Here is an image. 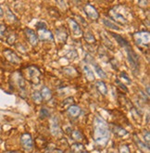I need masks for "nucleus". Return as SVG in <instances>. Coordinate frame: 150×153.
I'll return each mask as SVG.
<instances>
[{
    "label": "nucleus",
    "mask_w": 150,
    "mask_h": 153,
    "mask_svg": "<svg viewBox=\"0 0 150 153\" xmlns=\"http://www.w3.org/2000/svg\"><path fill=\"white\" fill-rule=\"evenodd\" d=\"M110 138V132L109 125L104 122L100 117H96L94 123V132L93 139L96 147L99 149H104L108 145Z\"/></svg>",
    "instance_id": "nucleus-1"
},
{
    "label": "nucleus",
    "mask_w": 150,
    "mask_h": 153,
    "mask_svg": "<svg viewBox=\"0 0 150 153\" xmlns=\"http://www.w3.org/2000/svg\"><path fill=\"white\" fill-rule=\"evenodd\" d=\"M25 77L33 85H38L41 82L42 73L36 66H29L25 69Z\"/></svg>",
    "instance_id": "nucleus-2"
},
{
    "label": "nucleus",
    "mask_w": 150,
    "mask_h": 153,
    "mask_svg": "<svg viewBox=\"0 0 150 153\" xmlns=\"http://www.w3.org/2000/svg\"><path fill=\"white\" fill-rule=\"evenodd\" d=\"M10 85L13 87H16L19 90L20 95L22 97L23 93H26V83H25V79L23 75L19 73V71H15L14 74L10 76Z\"/></svg>",
    "instance_id": "nucleus-3"
},
{
    "label": "nucleus",
    "mask_w": 150,
    "mask_h": 153,
    "mask_svg": "<svg viewBox=\"0 0 150 153\" xmlns=\"http://www.w3.org/2000/svg\"><path fill=\"white\" fill-rule=\"evenodd\" d=\"M133 39L136 46L139 47L141 49L142 48H149V39H150V34L147 31L143 32H136L133 33Z\"/></svg>",
    "instance_id": "nucleus-4"
},
{
    "label": "nucleus",
    "mask_w": 150,
    "mask_h": 153,
    "mask_svg": "<svg viewBox=\"0 0 150 153\" xmlns=\"http://www.w3.org/2000/svg\"><path fill=\"white\" fill-rule=\"evenodd\" d=\"M125 50L127 52L128 61H129L132 70H133V73L134 74H137L139 73V58H138V55L136 54V52L132 48V47L130 46V45L125 48Z\"/></svg>",
    "instance_id": "nucleus-5"
},
{
    "label": "nucleus",
    "mask_w": 150,
    "mask_h": 153,
    "mask_svg": "<svg viewBox=\"0 0 150 153\" xmlns=\"http://www.w3.org/2000/svg\"><path fill=\"white\" fill-rule=\"evenodd\" d=\"M37 27V36L38 39L43 41V42H51L53 43L55 41L54 35H53L52 32L47 29V25L46 23H42V26L39 24V22L36 24Z\"/></svg>",
    "instance_id": "nucleus-6"
},
{
    "label": "nucleus",
    "mask_w": 150,
    "mask_h": 153,
    "mask_svg": "<svg viewBox=\"0 0 150 153\" xmlns=\"http://www.w3.org/2000/svg\"><path fill=\"white\" fill-rule=\"evenodd\" d=\"M109 15L114 22L120 24V25H125V24L128 23L127 18H125L122 14H120L115 7L111 8V10H109Z\"/></svg>",
    "instance_id": "nucleus-7"
},
{
    "label": "nucleus",
    "mask_w": 150,
    "mask_h": 153,
    "mask_svg": "<svg viewBox=\"0 0 150 153\" xmlns=\"http://www.w3.org/2000/svg\"><path fill=\"white\" fill-rule=\"evenodd\" d=\"M3 55L6 58V59L12 64L18 65V64H20L21 61V59L11 49H5L3 51Z\"/></svg>",
    "instance_id": "nucleus-8"
},
{
    "label": "nucleus",
    "mask_w": 150,
    "mask_h": 153,
    "mask_svg": "<svg viewBox=\"0 0 150 153\" xmlns=\"http://www.w3.org/2000/svg\"><path fill=\"white\" fill-rule=\"evenodd\" d=\"M24 34L25 37L27 39V41L31 44V46L33 47H36L38 43H39V39L37 34L35 33V32L30 28H25L24 29Z\"/></svg>",
    "instance_id": "nucleus-9"
},
{
    "label": "nucleus",
    "mask_w": 150,
    "mask_h": 153,
    "mask_svg": "<svg viewBox=\"0 0 150 153\" xmlns=\"http://www.w3.org/2000/svg\"><path fill=\"white\" fill-rule=\"evenodd\" d=\"M21 144L22 148L27 150V151H30L33 149V138L31 137V134H28V133H25L23 134H21Z\"/></svg>",
    "instance_id": "nucleus-10"
},
{
    "label": "nucleus",
    "mask_w": 150,
    "mask_h": 153,
    "mask_svg": "<svg viewBox=\"0 0 150 153\" xmlns=\"http://www.w3.org/2000/svg\"><path fill=\"white\" fill-rule=\"evenodd\" d=\"M68 24H69L70 32L72 33L73 35H75V36H82L83 33V30L81 28L80 24H79L75 20L69 18V19L68 20Z\"/></svg>",
    "instance_id": "nucleus-11"
},
{
    "label": "nucleus",
    "mask_w": 150,
    "mask_h": 153,
    "mask_svg": "<svg viewBox=\"0 0 150 153\" xmlns=\"http://www.w3.org/2000/svg\"><path fill=\"white\" fill-rule=\"evenodd\" d=\"M83 10H84L86 16L89 18V19H91L93 21H98L99 19V13L94 6L90 5V4H86L83 7Z\"/></svg>",
    "instance_id": "nucleus-12"
},
{
    "label": "nucleus",
    "mask_w": 150,
    "mask_h": 153,
    "mask_svg": "<svg viewBox=\"0 0 150 153\" xmlns=\"http://www.w3.org/2000/svg\"><path fill=\"white\" fill-rule=\"evenodd\" d=\"M68 31L64 26H59L56 29V38L58 43L64 44L68 39Z\"/></svg>",
    "instance_id": "nucleus-13"
},
{
    "label": "nucleus",
    "mask_w": 150,
    "mask_h": 153,
    "mask_svg": "<svg viewBox=\"0 0 150 153\" xmlns=\"http://www.w3.org/2000/svg\"><path fill=\"white\" fill-rule=\"evenodd\" d=\"M50 132L54 137H58L59 134H61V130H60V126L59 123L58 122V119L56 117L52 119L51 123H50Z\"/></svg>",
    "instance_id": "nucleus-14"
},
{
    "label": "nucleus",
    "mask_w": 150,
    "mask_h": 153,
    "mask_svg": "<svg viewBox=\"0 0 150 153\" xmlns=\"http://www.w3.org/2000/svg\"><path fill=\"white\" fill-rule=\"evenodd\" d=\"M110 129L114 133V134H116L119 137H123L128 134V131L126 129L117 124H110Z\"/></svg>",
    "instance_id": "nucleus-15"
},
{
    "label": "nucleus",
    "mask_w": 150,
    "mask_h": 153,
    "mask_svg": "<svg viewBox=\"0 0 150 153\" xmlns=\"http://www.w3.org/2000/svg\"><path fill=\"white\" fill-rule=\"evenodd\" d=\"M134 141L135 142L136 146L138 147V149L143 151L144 153H149V146L146 145L145 142H142L140 140V138L136 136V134H134Z\"/></svg>",
    "instance_id": "nucleus-16"
},
{
    "label": "nucleus",
    "mask_w": 150,
    "mask_h": 153,
    "mask_svg": "<svg viewBox=\"0 0 150 153\" xmlns=\"http://www.w3.org/2000/svg\"><path fill=\"white\" fill-rule=\"evenodd\" d=\"M68 114L69 117H72V118H77V117L81 114V108L78 107L76 105H72L69 107L68 109Z\"/></svg>",
    "instance_id": "nucleus-17"
},
{
    "label": "nucleus",
    "mask_w": 150,
    "mask_h": 153,
    "mask_svg": "<svg viewBox=\"0 0 150 153\" xmlns=\"http://www.w3.org/2000/svg\"><path fill=\"white\" fill-rule=\"evenodd\" d=\"M70 137H72L73 140L82 143L84 140V136L83 134L80 131V130H73L70 133Z\"/></svg>",
    "instance_id": "nucleus-18"
},
{
    "label": "nucleus",
    "mask_w": 150,
    "mask_h": 153,
    "mask_svg": "<svg viewBox=\"0 0 150 153\" xmlns=\"http://www.w3.org/2000/svg\"><path fill=\"white\" fill-rule=\"evenodd\" d=\"M40 94L43 97V100H45L46 101H49L52 98V91L47 86H44L42 88Z\"/></svg>",
    "instance_id": "nucleus-19"
},
{
    "label": "nucleus",
    "mask_w": 150,
    "mask_h": 153,
    "mask_svg": "<svg viewBox=\"0 0 150 153\" xmlns=\"http://www.w3.org/2000/svg\"><path fill=\"white\" fill-rule=\"evenodd\" d=\"M83 150H85V147L83 144L80 142L74 143L70 146V151H72V153H80Z\"/></svg>",
    "instance_id": "nucleus-20"
},
{
    "label": "nucleus",
    "mask_w": 150,
    "mask_h": 153,
    "mask_svg": "<svg viewBox=\"0 0 150 153\" xmlns=\"http://www.w3.org/2000/svg\"><path fill=\"white\" fill-rule=\"evenodd\" d=\"M103 23H104V25L106 27H108V28H109V29L116 30V31H120V28L115 22H113L111 20L107 19V18H104V19H103Z\"/></svg>",
    "instance_id": "nucleus-21"
},
{
    "label": "nucleus",
    "mask_w": 150,
    "mask_h": 153,
    "mask_svg": "<svg viewBox=\"0 0 150 153\" xmlns=\"http://www.w3.org/2000/svg\"><path fill=\"white\" fill-rule=\"evenodd\" d=\"M111 35L116 39V41L119 43V45L120 47H122V48H126L127 46H129V42L125 39V38H123L122 36H120V35H119V34H115V33H111Z\"/></svg>",
    "instance_id": "nucleus-22"
},
{
    "label": "nucleus",
    "mask_w": 150,
    "mask_h": 153,
    "mask_svg": "<svg viewBox=\"0 0 150 153\" xmlns=\"http://www.w3.org/2000/svg\"><path fill=\"white\" fill-rule=\"evenodd\" d=\"M95 87H96V89H98V91L101 95L106 96V95L108 94V88H107V86H106L105 83L102 82V81H98V82H96Z\"/></svg>",
    "instance_id": "nucleus-23"
},
{
    "label": "nucleus",
    "mask_w": 150,
    "mask_h": 153,
    "mask_svg": "<svg viewBox=\"0 0 150 153\" xmlns=\"http://www.w3.org/2000/svg\"><path fill=\"white\" fill-rule=\"evenodd\" d=\"M83 35L84 41H85L87 44L92 45V44H95V36L93 35L92 33H90V32H86V33H83Z\"/></svg>",
    "instance_id": "nucleus-24"
},
{
    "label": "nucleus",
    "mask_w": 150,
    "mask_h": 153,
    "mask_svg": "<svg viewBox=\"0 0 150 153\" xmlns=\"http://www.w3.org/2000/svg\"><path fill=\"white\" fill-rule=\"evenodd\" d=\"M83 71H84V74H85V76H86V79L88 81H90V82H92V81L95 80V75H94V73L93 71L88 67V66H84L83 67Z\"/></svg>",
    "instance_id": "nucleus-25"
},
{
    "label": "nucleus",
    "mask_w": 150,
    "mask_h": 153,
    "mask_svg": "<svg viewBox=\"0 0 150 153\" xmlns=\"http://www.w3.org/2000/svg\"><path fill=\"white\" fill-rule=\"evenodd\" d=\"M32 100H33V102H34L35 104L39 105V104H41L42 101H43V97H42L40 92H38V91H34V92L32 94Z\"/></svg>",
    "instance_id": "nucleus-26"
},
{
    "label": "nucleus",
    "mask_w": 150,
    "mask_h": 153,
    "mask_svg": "<svg viewBox=\"0 0 150 153\" xmlns=\"http://www.w3.org/2000/svg\"><path fill=\"white\" fill-rule=\"evenodd\" d=\"M93 65H94V69H95V71H96V74H98L101 78H106V77H107V74L105 73V71L102 70V68H101L98 64L93 63Z\"/></svg>",
    "instance_id": "nucleus-27"
},
{
    "label": "nucleus",
    "mask_w": 150,
    "mask_h": 153,
    "mask_svg": "<svg viewBox=\"0 0 150 153\" xmlns=\"http://www.w3.org/2000/svg\"><path fill=\"white\" fill-rule=\"evenodd\" d=\"M7 34V26L5 24H1L0 23V39L4 40Z\"/></svg>",
    "instance_id": "nucleus-28"
},
{
    "label": "nucleus",
    "mask_w": 150,
    "mask_h": 153,
    "mask_svg": "<svg viewBox=\"0 0 150 153\" xmlns=\"http://www.w3.org/2000/svg\"><path fill=\"white\" fill-rule=\"evenodd\" d=\"M119 153H131L130 148L127 144H120L119 146Z\"/></svg>",
    "instance_id": "nucleus-29"
},
{
    "label": "nucleus",
    "mask_w": 150,
    "mask_h": 153,
    "mask_svg": "<svg viewBox=\"0 0 150 153\" xmlns=\"http://www.w3.org/2000/svg\"><path fill=\"white\" fill-rule=\"evenodd\" d=\"M131 112H132V116H133V118L135 120V121H140L141 120V114L138 112V111L136 109H134V108L133 107L131 109Z\"/></svg>",
    "instance_id": "nucleus-30"
},
{
    "label": "nucleus",
    "mask_w": 150,
    "mask_h": 153,
    "mask_svg": "<svg viewBox=\"0 0 150 153\" xmlns=\"http://www.w3.org/2000/svg\"><path fill=\"white\" fill-rule=\"evenodd\" d=\"M120 80L122 81V84H131V79L129 78V76L127 75V74L126 73H120Z\"/></svg>",
    "instance_id": "nucleus-31"
},
{
    "label": "nucleus",
    "mask_w": 150,
    "mask_h": 153,
    "mask_svg": "<svg viewBox=\"0 0 150 153\" xmlns=\"http://www.w3.org/2000/svg\"><path fill=\"white\" fill-rule=\"evenodd\" d=\"M15 42H16V34H15L14 33H10V34L7 36V43L8 45H10V46H12V45L15 44Z\"/></svg>",
    "instance_id": "nucleus-32"
},
{
    "label": "nucleus",
    "mask_w": 150,
    "mask_h": 153,
    "mask_svg": "<svg viewBox=\"0 0 150 153\" xmlns=\"http://www.w3.org/2000/svg\"><path fill=\"white\" fill-rule=\"evenodd\" d=\"M40 140H41L40 143H39V142H35V145H36L37 148H39V149H44V148H46V147L47 146V143L46 139L44 138V137H40Z\"/></svg>",
    "instance_id": "nucleus-33"
},
{
    "label": "nucleus",
    "mask_w": 150,
    "mask_h": 153,
    "mask_svg": "<svg viewBox=\"0 0 150 153\" xmlns=\"http://www.w3.org/2000/svg\"><path fill=\"white\" fill-rule=\"evenodd\" d=\"M47 117H49L48 110L46 109V108H42L41 111H40V118L41 119H46V118H47Z\"/></svg>",
    "instance_id": "nucleus-34"
},
{
    "label": "nucleus",
    "mask_w": 150,
    "mask_h": 153,
    "mask_svg": "<svg viewBox=\"0 0 150 153\" xmlns=\"http://www.w3.org/2000/svg\"><path fill=\"white\" fill-rule=\"evenodd\" d=\"M102 36H103V42H104V44H105V46L107 47L108 48H109V49L113 50V49H114V46H113V44H112L110 41H109V40H108V38L106 37L104 34L102 35Z\"/></svg>",
    "instance_id": "nucleus-35"
},
{
    "label": "nucleus",
    "mask_w": 150,
    "mask_h": 153,
    "mask_svg": "<svg viewBox=\"0 0 150 153\" xmlns=\"http://www.w3.org/2000/svg\"><path fill=\"white\" fill-rule=\"evenodd\" d=\"M66 58L69 59V60H73L74 59L77 58V52L76 50H72V51H69L67 53V55H66Z\"/></svg>",
    "instance_id": "nucleus-36"
},
{
    "label": "nucleus",
    "mask_w": 150,
    "mask_h": 153,
    "mask_svg": "<svg viewBox=\"0 0 150 153\" xmlns=\"http://www.w3.org/2000/svg\"><path fill=\"white\" fill-rule=\"evenodd\" d=\"M143 136H144V139H145V143L146 145L149 146V141H150V137H149V131L144 129L143 130Z\"/></svg>",
    "instance_id": "nucleus-37"
},
{
    "label": "nucleus",
    "mask_w": 150,
    "mask_h": 153,
    "mask_svg": "<svg viewBox=\"0 0 150 153\" xmlns=\"http://www.w3.org/2000/svg\"><path fill=\"white\" fill-rule=\"evenodd\" d=\"M73 103H74L73 98H72V97H69V98H67V100H64V102H63L62 106H63V108H64V107H66V106L69 107V106L73 105Z\"/></svg>",
    "instance_id": "nucleus-38"
},
{
    "label": "nucleus",
    "mask_w": 150,
    "mask_h": 153,
    "mask_svg": "<svg viewBox=\"0 0 150 153\" xmlns=\"http://www.w3.org/2000/svg\"><path fill=\"white\" fill-rule=\"evenodd\" d=\"M7 18H8V21L10 22H15V21H17V19H16V17L14 16V14L10 10H7Z\"/></svg>",
    "instance_id": "nucleus-39"
},
{
    "label": "nucleus",
    "mask_w": 150,
    "mask_h": 153,
    "mask_svg": "<svg viewBox=\"0 0 150 153\" xmlns=\"http://www.w3.org/2000/svg\"><path fill=\"white\" fill-rule=\"evenodd\" d=\"M138 6L141 7H148V0H138Z\"/></svg>",
    "instance_id": "nucleus-40"
},
{
    "label": "nucleus",
    "mask_w": 150,
    "mask_h": 153,
    "mask_svg": "<svg viewBox=\"0 0 150 153\" xmlns=\"http://www.w3.org/2000/svg\"><path fill=\"white\" fill-rule=\"evenodd\" d=\"M116 83H117V84L119 85V86H120V88H121L122 90H124L125 92H128V89H127V87H126V86L124 85V84H122L121 82H120L119 80H117V81H116Z\"/></svg>",
    "instance_id": "nucleus-41"
},
{
    "label": "nucleus",
    "mask_w": 150,
    "mask_h": 153,
    "mask_svg": "<svg viewBox=\"0 0 150 153\" xmlns=\"http://www.w3.org/2000/svg\"><path fill=\"white\" fill-rule=\"evenodd\" d=\"M57 2L58 3V5L63 7V8H67V4H66V1L65 0H57Z\"/></svg>",
    "instance_id": "nucleus-42"
},
{
    "label": "nucleus",
    "mask_w": 150,
    "mask_h": 153,
    "mask_svg": "<svg viewBox=\"0 0 150 153\" xmlns=\"http://www.w3.org/2000/svg\"><path fill=\"white\" fill-rule=\"evenodd\" d=\"M3 16H4V11H3V8L1 7V6H0V19L3 18Z\"/></svg>",
    "instance_id": "nucleus-43"
},
{
    "label": "nucleus",
    "mask_w": 150,
    "mask_h": 153,
    "mask_svg": "<svg viewBox=\"0 0 150 153\" xmlns=\"http://www.w3.org/2000/svg\"><path fill=\"white\" fill-rule=\"evenodd\" d=\"M53 153H63V151L61 149H54L53 150Z\"/></svg>",
    "instance_id": "nucleus-44"
},
{
    "label": "nucleus",
    "mask_w": 150,
    "mask_h": 153,
    "mask_svg": "<svg viewBox=\"0 0 150 153\" xmlns=\"http://www.w3.org/2000/svg\"><path fill=\"white\" fill-rule=\"evenodd\" d=\"M5 153H20L19 151H6Z\"/></svg>",
    "instance_id": "nucleus-45"
},
{
    "label": "nucleus",
    "mask_w": 150,
    "mask_h": 153,
    "mask_svg": "<svg viewBox=\"0 0 150 153\" xmlns=\"http://www.w3.org/2000/svg\"><path fill=\"white\" fill-rule=\"evenodd\" d=\"M80 153H89V152H88V151L85 149V150H83V151H82V152H80Z\"/></svg>",
    "instance_id": "nucleus-46"
},
{
    "label": "nucleus",
    "mask_w": 150,
    "mask_h": 153,
    "mask_svg": "<svg viewBox=\"0 0 150 153\" xmlns=\"http://www.w3.org/2000/svg\"><path fill=\"white\" fill-rule=\"evenodd\" d=\"M147 123H149V115L147 114V122H146Z\"/></svg>",
    "instance_id": "nucleus-47"
},
{
    "label": "nucleus",
    "mask_w": 150,
    "mask_h": 153,
    "mask_svg": "<svg viewBox=\"0 0 150 153\" xmlns=\"http://www.w3.org/2000/svg\"><path fill=\"white\" fill-rule=\"evenodd\" d=\"M106 1H112V0H106Z\"/></svg>",
    "instance_id": "nucleus-48"
}]
</instances>
